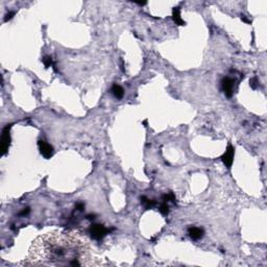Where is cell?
Segmentation results:
<instances>
[{"mask_svg":"<svg viewBox=\"0 0 267 267\" xmlns=\"http://www.w3.org/2000/svg\"><path fill=\"white\" fill-rule=\"evenodd\" d=\"M88 239L77 232H52L38 237L22 265L96 266Z\"/></svg>","mask_w":267,"mask_h":267,"instance_id":"1","label":"cell"},{"mask_svg":"<svg viewBox=\"0 0 267 267\" xmlns=\"http://www.w3.org/2000/svg\"><path fill=\"white\" fill-rule=\"evenodd\" d=\"M107 233V229L101 224H93L90 227V234L94 239H101L103 238Z\"/></svg>","mask_w":267,"mask_h":267,"instance_id":"2","label":"cell"},{"mask_svg":"<svg viewBox=\"0 0 267 267\" xmlns=\"http://www.w3.org/2000/svg\"><path fill=\"white\" fill-rule=\"evenodd\" d=\"M9 128L11 125H6L5 128L3 129L2 136H1V149H2V155H5L8 149L9 142H11V135H9Z\"/></svg>","mask_w":267,"mask_h":267,"instance_id":"3","label":"cell"},{"mask_svg":"<svg viewBox=\"0 0 267 267\" xmlns=\"http://www.w3.org/2000/svg\"><path fill=\"white\" fill-rule=\"evenodd\" d=\"M38 146H39V149H40L41 155H43L45 159H49L50 157H52L53 147L50 144H48V143L41 140V141L38 142Z\"/></svg>","mask_w":267,"mask_h":267,"instance_id":"4","label":"cell"},{"mask_svg":"<svg viewBox=\"0 0 267 267\" xmlns=\"http://www.w3.org/2000/svg\"><path fill=\"white\" fill-rule=\"evenodd\" d=\"M234 147L232 145H229L226 148V152H224V155L221 157V159H222V162L224 163V165L226 166L227 168H230L231 166H232V163H233V158H234Z\"/></svg>","mask_w":267,"mask_h":267,"instance_id":"5","label":"cell"},{"mask_svg":"<svg viewBox=\"0 0 267 267\" xmlns=\"http://www.w3.org/2000/svg\"><path fill=\"white\" fill-rule=\"evenodd\" d=\"M221 84H222V89L226 93V95L227 97H231L233 95V90H234V80L230 77H224L221 81Z\"/></svg>","mask_w":267,"mask_h":267,"instance_id":"6","label":"cell"},{"mask_svg":"<svg viewBox=\"0 0 267 267\" xmlns=\"http://www.w3.org/2000/svg\"><path fill=\"white\" fill-rule=\"evenodd\" d=\"M188 233L190 235L191 238H193L195 240L201 238L204 236V230L201 227H197V226H191L188 229Z\"/></svg>","mask_w":267,"mask_h":267,"instance_id":"7","label":"cell"},{"mask_svg":"<svg viewBox=\"0 0 267 267\" xmlns=\"http://www.w3.org/2000/svg\"><path fill=\"white\" fill-rule=\"evenodd\" d=\"M112 92L113 94L115 95V97H117V98H122L123 97V94H124V91H123V89L120 86H118V84H114L113 88H112Z\"/></svg>","mask_w":267,"mask_h":267,"instance_id":"8","label":"cell"},{"mask_svg":"<svg viewBox=\"0 0 267 267\" xmlns=\"http://www.w3.org/2000/svg\"><path fill=\"white\" fill-rule=\"evenodd\" d=\"M173 20L175 21V23L178 25H185V22L182 20V18L180 16V8H178L173 9Z\"/></svg>","mask_w":267,"mask_h":267,"instance_id":"9","label":"cell"},{"mask_svg":"<svg viewBox=\"0 0 267 267\" xmlns=\"http://www.w3.org/2000/svg\"><path fill=\"white\" fill-rule=\"evenodd\" d=\"M141 200H142V204H145L146 208H151L155 204V201L151 200V199H147V198H145V197H142Z\"/></svg>","mask_w":267,"mask_h":267,"instance_id":"10","label":"cell"},{"mask_svg":"<svg viewBox=\"0 0 267 267\" xmlns=\"http://www.w3.org/2000/svg\"><path fill=\"white\" fill-rule=\"evenodd\" d=\"M43 63L45 65V67L48 68V67H50L51 65H52V60H51L50 57H45L43 58Z\"/></svg>","mask_w":267,"mask_h":267,"instance_id":"11","label":"cell"},{"mask_svg":"<svg viewBox=\"0 0 267 267\" xmlns=\"http://www.w3.org/2000/svg\"><path fill=\"white\" fill-rule=\"evenodd\" d=\"M160 212H161L162 214H164V215L168 214V206H167V204H166V201L161 204V207H160Z\"/></svg>","mask_w":267,"mask_h":267,"instance_id":"12","label":"cell"},{"mask_svg":"<svg viewBox=\"0 0 267 267\" xmlns=\"http://www.w3.org/2000/svg\"><path fill=\"white\" fill-rule=\"evenodd\" d=\"M257 84H258V80H257L256 77H255V79H250V87H252L253 89H256Z\"/></svg>","mask_w":267,"mask_h":267,"instance_id":"13","label":"cell"},{"mask_svg":"<svg viewBox=\"0 0 267 267\" xmlns=\"http://www.w3.org/2000/svg\"><path fill=\"white\" fill-rule=\"evenodd\" d=\"M13 15H14V13H9V14L6 15V17H5V19H4V21H8V19H11Z\"/></svg>","mask_w":267,"mask_h":267,"instance_id":"14","label":"cell"},{"mask_svg":"<svg viewBox=\"0 0 267 267\" xmlns=\"http://www.w3.org/2000/svg\"><path fill=\"white\" fill-rule=\"evenodd\" d=\"M77 209L81 211V210L84 209V204H77Z\"/></svg>","mask_w":267,"mask_h":267,"instance_id":"15","label":"cell"},{"mask_svg":"<svg viewBox=\"0 0 267 267\" xmlns=\"http://www.w3.org/2000/svg\"><path fill=\"white\" fill-rule=\"evenodd\" d=\"M241 19H242V20H243L244 22H246V23H249V22H250L249 20H247V19H246L245 17H242V18H241Z\"/></svg>","mask_w":267,"mask_h":267,"instance_id":"16","label":"cell"}]
</instances>
